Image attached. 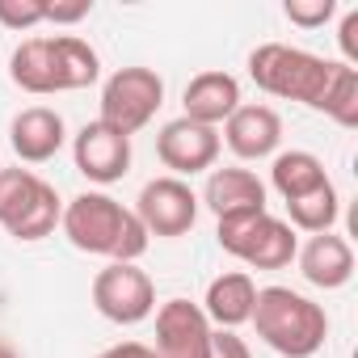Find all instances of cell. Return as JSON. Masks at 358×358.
I'll return each instance as SVG.
<instances>
[{
	"label": "cell",
	"instance_id": "cell-3",
	"mask_svg": "<svg viewBox=\"0 0 358 358\" xmlns=\"http://www.w3.org/2000/svg\"><path fill=\"white\" fill-rule=\"evenodd\" d=\"M341 72V59H320L312 51L287 47V43H262L249 51V76L262 93L299 101L308 110H320L333 80Z\"/></svg>",
	"mask_w": 358,
	"mask_h": 358
},
{
	"label": "cell",
	"instance_id": "cell-10",
	"mask_svg": "<svg viewBox=\"0 0 358 358\" xmlns=\"http://www.w3.org/2000/svg\"><path fill=\"white\" fill-rule=\"evenodd\" d=\"M220 131L203 127L194 118H173L160 127L156 135V156L164 169H173V177H194V173H211L220 160Z\"/></svg>",
	"mask_w": 358,
	"mask_h": 358
},
{
	"label": "cell",
	"instance_id": "cell-6",
	"mask_svg": "<svg viewBox=\"0 0 358 358\" xmlns=\"http://www.w3.org/2000/svg\"><path fill=\"white\" fill-rule=\"evenodd\" d=\"M220 249L245 262L249 270H287L299 253L295 228L270 211H249V215H228L220 220Z\"/></svg>",
	"mask_w": 358,
	"mask_h": 358
},
{
	"label": "cell",
	"instance_id": "cell-1",
	"mask_svg": "<svg viewBox=\"0 0 358 358\" xmlns=\"http://www.w3.org/2000/svg\"><path fill=\"white\" fill-rule=\"evenodd\" d=\"M9 76L22 93L51 97V93H76L97 85L101 59L97 51L76 34H51V38H26L9 55Z\"/></svg>",
	"mask_w": 358,
	"mask_h": 358
},
{
	"label": "cell",
	"instance_id": "cell-19",
	"mask_svg": "<svg viewBox=\"0 0 358 358\" xmlns=\"http://www.w3.org/2000/svg\"><path fill=\"white\" fill-rule=\"evenodd\" d=\"M329 182V173L320 164V156L303 152V148H291V152H278L274 164H270V186L282 194V203H295L312 190H320Z\"/></svg>",
	"mask_w": 358,
	"mask_h": 358
},
{
	"label": "cell",
	"instance_id": "cell-5",
	"mask_svg": "<svg viewBox=\"0 0 358 358\" xmlns=\"http://www.w3.org/2000/svg\"><path fill=\"white\" fill-rule=\"evenodd\" d=\"M64 203L55 194L51 182L34 169H0V228H5L13 241H47L59 228Z\"/></svg>",
	"mask_w": 358,
	"mask_h": 358
},
{
	"label": "cell",
	"instance_id": "cell-15",
	"mask_svg": "<svg viewBox=\"0 0 358 358\" xmlns=\"http://www.w3.org/2000/svg\"><path fill=\"white\" fill-rule=\"evenodd\" d=\"M182 106H186L182 118H194V122L220 131V122H228L241 110V80L232 72H199L186 85Z\"/></svg>",
	"mask_w": 358,
	"mask_h": 358
},
{
	"label": "cell",
	"instance_id": "cell-11",
	"mask_svg": "<svg viewBox=\"0 0 358 358\" xmlns=\"http://www.w3.org/2000/svg\"><path fill=\"white\" fill-rule=\"evenodd\" d=\"M156 358H211V320L190 299H164L156 308Z\"/></svg>",
	"mask_w": 358,
	"mask_h": 358
},
{
	"label": "cell",
	"instance_id": "cell-4",
	"mask_svg": "<svg viewBox=\"0 0 358 358\" xmlns=\"http://www.w3.org/2000/svg\"><path fill=\"white\" fill-rule=\"evenodd\" d=\"M249 320L257 324V337L282 358H312L329 337L324 308L291 287H262Z\"/></svg>",
	"mask_w": 358,
	"mask_h": 358
},
{
	"label": "cell",
	"instance_id": "cell-2",
	"mask_svg": "<svg viewBox=\"0 0 358 358\" xmlns=\"http://www.w3.org/2000/svg\"><path fill=\"white\" fill-rule=\"evenodd\" d=\"M59 228L72 241V249L93 253V257H110V262H139L148 253V241H152L143 232V224L135 220V211H127L106 190L76 194L64 207Z\"/></svg>",
	"mask_w": 358,
	"mask_h": 358
},
{
	"label": "cell",
	"instance_id": "cell-12",
	"mask_svg": "<svg viewBox=\"0 0 358 358\" xmlns=\"http://www.w3.org/2000/svg\"><path fill=\"white\" fill-rule=\"evenodd\" d=\"M72 160H76V173H85L89 182L97 186H114L127 177L131 169V139L106 122H85L72 139Z\"/></svg>",
	"mask_w": 358,
	"mask_h": 358
},
{
	"label": "cell",
	"instance_id": "cell-25",
	"mask_svg": "<svg viewBox=\"0 0 358 358\" xmlns=\"http://www.w3.org/2000/svg\"><path fill=\"white\" fill-rule=\"evenodd\" d=\"M337 43H341V64L345 68H358V9H350L341 17V30H337Z\"/></svg>",
	"mask_w": 358,
	"mask_h": 358
},
{
	"label": "cell",
	"instance_id": "cell-24",
	"mask_svg": "<svg viewBox=\"0 0 358 358\" xmlns=\"http://www.w3.org/2000/svg\"><path fill=\"white\" fill-rule=\"evenodd\" d=\"M93 13V0H47V22H55V26H76V22H85Z\"/></svg>",
	"mask_w": 358,
	"mask_h": 358
},
{
	"label": "cell",
	"instance_id": "cell-23",
	"mask_svg": "<svg viewBox=\"0 0 358 358\" xmlns=\"http://www.w3.org/2000/svg\"><path fill=\"white\" fill-rule=\"evenodd\" d=\"M282 13H287V22L299 26V30H320V26L337 13V0H287Z\"/></svg>",
	"mask_w": 358,
	"mask_h": 358
},
{
	"label": "cell",
	"instance_id": "cell-16",
	"mask_svg": "<svg viewBox=\"0 0 358 358\" xmlns=\"http://www.w3.org/2000/svg\"><path fill=\"white\" fill-rule=\"evenodd\" d=\"M295 262H299V274H303L312 287H320V291H341V287L354 278V249H350V241L337 236V232L312 236V241L295 253Z\"/></svg>",
	"mask_w": 358,
	"mask_h": 358
},
{
	"label": "cell",
	"instance_id": "cell-22",
	"mask_svg": "<svg viewBox=\"0 0 358 358\" xmlns=\"http://www.w3.org/2000/svg\"><path fill=\"white\" fill-rule=\"evenodd\" d=\"M47 22V0H0V26L5 30H34Z\"/></svg>",
	"mask_w": 358,
	"mask_h": 358
},
{
	"label": "cell",
	"instance_id": "cell-27",
	"mask_svg": "<svg viewBox=\"0 0 358 358\" xmlns=\"http://www.w3.org/2000/svg\"><path fill=\"white\" fill-rule=\"evenodd\" d=\"M0 358H22V354H17V350H13L9 341H0Z\"/></svg>",
	"mask_w": 358,
	"mask_h": 358
},
{
	"label": "cell",
	"instance_id": "cell-7",
	"mask_svg": "<svg viewBox=\"0 0 358 358\" xmlns=\"http://www.w3.org/2000/svg\"><path fill=\"white\" fill-rule=\"evenodd\" d=\"M160 106H164V80L152 68L131 64V68H118L101 85V114H97V122H106V127H114V131H122L131 139L135 131H143L156 118Z\"/></svg>",
	"mask_w": 358,
	"mask_h": 358
},
{
	"label": "cell",
	"instance_id": "cell-18",
	"mask_svg": "<svg viewBox=\"0 0 358 358\" xmlns=\"http://www.w3.org/2000/svg\"><path fill=\"white\" fill-rule=\"evenodd\" d=\"M253 299H257L253 274L232 270V274L211 278L207 299H203L199 308H203V316L211 320V329H236V324H245V320L253 316Z\"/></svg>",
	"mask_w": 358,
	"mask_h": 358
},
{
	"label": "cell",
	"instance_id": "cell-21",
	"mask_svg": "<svg viewBox=\"0 0 358 358\" xmlns=\"http://www.w3.org/2000/svg\"><path fill=\"white\" fill-rule=\"evenodd\" d=\"M320 114H329L337 127H345V131H354L358 127V68H345L341 64V72H337V80H333V89H329V97H324V106H320Z\"/></svg>",
	"mask_w": 358,
	"mask_h": 358
},
{
	"label": "cell",
	"instance_id": "cell-17",
	"mask_svg": "<svg viewBox=\"0 0 358 358\" xmlns=\"http://www.w3.org/2000/svg\"><path fill=\"white\" fill-rule=\"evenodd\" d=\"M215 220H228V215H249V211H266V186L257 182V173L249 169H211L207 186H203V199Z\"/></svg>",
	"mask_w": 358,
	"mask_h": 358
},
{
	"label": "cell",
	"instance_id": "cell-20",
	"mask_svg": "<svg viewBox=\"0 0 358 358\" xmlns=\"http://www.w3.org/2000/svg\"><path fill=\"white\" fill-rule=\"evenodd\" d=\"M337 215H341V199H337L333 182H324L320 190H312V194H303V199L287 203V224H291V228H299V232H312V236L333 232Z\"/></svg>",
	"mask_w": 358,
	"mask_h": 358
},
{
	"label": "cell",
	"instance_id": "cell-9",
	"mask_svg": "<svg viewBox=\"0 0 358 358\" xmlns=\"http://www.w3.org/2000/svg\"><path fill=\"white\" fill-rule=\"evenodd\" d=\"M135 220L148 236H186L199 224V194L182 177H152L135 199Z\"/></svg>",
	"mask_w": 358,
	"mask_h": 358
},
{
	"label": "cell",
	"instance_id": "cell-14",
	"mask_svg": "<svg viewBox=\"0 0 358 358\" xmlns=\"http://www.w3.org/2000/svg\"><path fill=\"white\" fill-rule=\"evenodd\" d=\"M241 160H266L278 152L282 143V118L274 106H241L228 122H224V135H220Z\"/></svg>",
	"mask_w": 358,
	"mask_h": 358
},
{
	"label": "cell",
	"instance_id": "cell-13",
	"mask_svg": "<svg viewBox=\"0 0 358 358\" xmlns=\"http://www.w3.org/2000/svg\"><path fill=\"white\" fill-rule=\"evenodd\" d=\"M68 139V127H64V114L51 110V106H26L13 122H9V148L17 152V160L26 164H47L59 156Z\"/></svg>",
	"mask_w": 358,
	"mask_h": 358
},
{
	"label": "cell",
	"instance_id": "cell-8",
	"mask_svg": "<svg viewBox=\"0 0 358 358\" xmlns=\"http://www.w3.org/2000/svg\"><path fill=\"white\" fill-rule=\"evenodd\" d=\"M93 308L114 324H139L156 312V282L135 262H110L93 278Z\"/></svg>",
	"mask_w": 358,
	"mask_h": 358
},
{
	"label": "cell",
	"instance_id": "cell-26",
	"mask_svg": "<svg viewBox=\"0 0 358 358\" xmlns=\"http://www.w3.org/2000/svg\"><path fill=\"white\" fill-rule=\"evenodd\" d=\"M97 358H156V354H152V345H143V341H118V345H106Z\"/></svg>",
	"mask_w": 358,
	"mask_h": 358
}]
</instances>
